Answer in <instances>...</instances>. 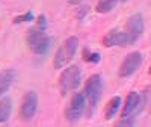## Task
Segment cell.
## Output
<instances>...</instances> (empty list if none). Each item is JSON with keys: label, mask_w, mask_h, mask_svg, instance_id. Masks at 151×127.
I'll return each mask as SVG.
<instances>
[{"label": "cell", "mask_w": 151, "mask_h": 127, "mask_svg": "<svg viewBox=\"0 0 151 127\" xmlns=\"http://www.w3.org/2000/svg\"><path fill=\"white\" fill-rule=\"evenodd\" d=\"M77 48H79L77 36H68L65 40V43L58 48V52H56V55L53 58V67L56 70L65 68L68 64L73 61L76 52H77Z\"/></svg>", "instance_id": "7a4b0ae2"}, {"label": "cell", "mask_w": 151, "mask_h": 127, "mask_svg": "<svg viewBox=\"0 0 151 127\" xmlns=\"http://www.w3.org/2000/svg\"><path fill=\"white\" fill-rule=\"evenodd\" d=\"M83 61L85 62H91V64H98L101 61V55L95 53V52H89L88 48L83 50Z\"/></svg>", "instance_id": "9a60e30c"}, {"label": "cell", "mask_w": 151, "mask_h": 127, "mask_svg": "<svg viewBox=\"0 0 151 127\" xmlns=\"http://www.w3.org/2000/svg\"><path fill=\"white\" fill-rule=\"evenodd\" d=\"M82 80V71L77 65L67 67L59 76V91L62 95H67L70 91L77 89Z\"/></svg>", "instance_id": "3957f363"}, {"label": "cell", "mask_w": 151, "mask_h": 127, "mask_svg": "<svg viewBox=\"0 0 151 127\" xmlns=\"http://www.w3.org/2000/svg\"><path fill=\"white\" fill-rule=\"evenodd\" d=\"M137 41V38L130 35L129 32H119V30H110L103 38L104 47H127Z\"/></svg>", "instance_id": "8992f818"}, {"label": "cell", "mask_w": 151, "mask_h": 127, "mask_svg": "<svg viewBox=\"0 0 151 127\" xmlns=\"http://www.w3.org/2000/svg\"><path fill=\"white\" fill-rule=\"evenodd\" d=\"M12 112V100L9 97L0 98V123H5L9 120Z\"/></svg>", "instance_id": "4fadbf2b"}, {"label": "cell", "mask_w": 151, "mask_h": 127, "mask_svg": "<svg viewBox=\"0 0 151 127\" xmlns=\"http://www.w3.org/2000/svg\"><path fill=\"white\" fill-rule=\"evenodd\" d=\"M119 108H121V97H119V95L112 97V98L107 101L106 108H104V118H106L107 121H110V120L119 112Z\"/></svg>", "instance_id": "7c38bea8"}, {"label": "cell", "mask_w": 151, "mask_h": 127, "mask_svg": "<svg viewBox=\"0 0 151 127\" xmlns=\"http://www.w3.org/2000/svg\"><path fill=\"white\" fill-rule=\"evenodd\" d=\"M148 71H150V74H151V65H150V70H148Z\"/></svg>", "instance_id": "d6986e66"}, {"label": "cell", "mask_w": 151, "mask_h": 127, "mask_svg": "<svg viewBox=\"0 0 151 127\" xmlns=\"http://www.w3.org/2000/svg\"><path fill=\"white\" fill-rule=\"evenodd\" d=\"M45 15H40V17H38V27H40V29H44L45 30Z\"/></svg>", "instance_id": "ac0fdd59"}, {"label": "cell", "mask_w": 151, "mask_h": 127, "mask_svg": "<svg viewBox=\"0 0 151 127\" xmlns=\"http://www.w3.org/2000/svg\"><path fill=\"white\" fill-rule=\"evenodd\" d=\"M32 20H33V12L29 11V12H26V14H23V15L14 17L12 23H14V24H21V23H29V21H32Z\"/></svg>", "instance_id": "2e32d148"}, {"label": "cell", "mask_w": 151, "mask_h": 127, "mask_svg": "<svg viewBox=\"0 0 151 127\" xmlns=\"http://www.w3.org/2000/svg\"><path fill=\"white\" fill-rule=\"evenodd\" d=\"M139 105H141V95L137 94L136 91L129 92V95L125 97V101H124V105H122V109H121V117L122 118L132 117L133 113L137 110Z\"/></svg>", "instance_id": "9c48e42d"}, {"label": "cell", "mask_w": 151, "mask_h": 127, "mask_svg": "<svg viewBox=\"0 0 151 127\" xmlns=\"http://www.w3.org/2000/svg\"><path fill=\"white\" fill-rule=\"evenodd\" d=\"M119 0H100V2L97 3L95 11L98 12V14H107V12H110L113 8L116 6Z\"/></svg>", "instance_id": "5bb4252c"}, {"label": "cell", "mask_w": 151, "mask_h": 127, "mask_svg": "<svg viewBox=\"0 0 151 127\" xmlns=\"http://www.w3.org/2000/svg\"><path fill=\"white\" fill-rule=\"evenodd\" d=\"M26 43L30 48V52L35 53V55H45L50 48V44H52V40L50 36L45 33L44 29H40V27H30L27 30V35H26Z\"/></svg>", "instance_id": "6da1fadb"}, {"label": "cell", "mask_w": 151, "mask_h": 127, "mask_svg": "<svg viewBox=\"0 0 151 127\" xmlns=\"http://www.w3.org/2000/svg\"><path fill=\"white\" fill-rule=\"evenodd\" d=\"M144 29H145V24H144V18L141 14H133L127 23H125V32H129L130 35L136 36L139 40V36L144 33Z\"/></svg>", "instance_id": "30bf717a"}, {"label": "cell", "mask_w": 151, "mask_h": 127, "mask_svg": "<svg viewBox=\"0 0 151 127\" xmlns=\"http://www.w3.org/2000/svg\"><path fill=\"white\" fill-rule=\"evenodd\" d=\"M83 94L86 97L88 105H89L91 108H95L97 103L100 101V98H101V94H103V79H101V76L92 74L85 83Z\"/></svg>", "instance_id": "277c9868"}, {"label": "cell", "mask_w": 151, "mask_h": 127, "mask_svg": "<svg viewBox=\"0 0 151 127\" xmlns=\"http://www.w3.org/2000/svg\"><path fill=\"white\" fill-rule=\"evenodd\" d=\"M15 77H17V71L12 68H6L0 71V97L12 86V83L15 82Z\"/></svg>", "instance_id": "8fae6325"}, {"label": "cell", "mask_w": 151, "mask_h": 127, "mask_svg": "<svg viewBox=\"0 0 151 127\" xmlns=\"http://www.w3.org/2000/svg\"><path fill=\"white\" fill-rule=\"evenodd\" d=\"M36 109H38V95L35 91H27L23 95L20 105V117L24 121L32 120L36 113Z\"/></svg>", "instance_id": "ba28073f"}, {"label": "cell", "mask_w": 151, "mask_h": 127, "mask_svg": "<svg viewBox=\"0 0 151 127\" xmlns=\"http://www.w3.org/2000/svg\"><path fill=\"white\" fill-rule=\"evenodd\" d=\"M122 2H127V0H122Z\"/></svg>", "instance_id": "ffe728a7"}, {"label": "cell", "mask_w": 151, "mask_h": 127, "mask_svg": "<svg viewBox=\"0 0 151 127\" xmlns=\"http://www.w3.org/2000/svg\"><path fill=\"white\" fill-rule=\"evenodd\" d=\"M85 108H86V97H85V94L83 92H74L73 97L68 101L67 109H65V118L70 123L77 121L83 115Z\"/></svg>", "instance_id": "5b68a950"}, {"label": "cell", "mask_w": 151, "mask_h": 127, "mask_svg": "<svg viewBox=\"0 0 151 127\" xmlns=\"http://www.w3.org/2000/svg\"><path fill=\"white\" fill-rule=\"evenodd\" d=\"M142 53L141 52H132L125 56L121 62V65L118 68V76L119 77H130L132 74H134L139 67L142 65Z\"/></svg>", "instance_id": "52a82bcc"}, {"label": "cell", "mask_w": 151, "mask_h": 127, "mask_svg": "<svg viewBox=\"0 0 151 127\" xmlns=\"http://www.w3.org/2000/svg\"><path fill=\"white\" fill-rule=\"evenodd\" d=\"M115 127H134V120H133L132 117H129V118H121V120L115 124Z\"/></svg>", "instance_id": "e0dca14e"}]
</instances>
